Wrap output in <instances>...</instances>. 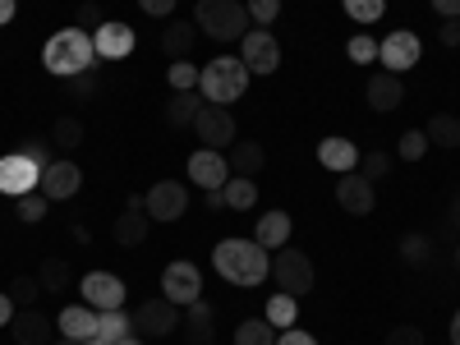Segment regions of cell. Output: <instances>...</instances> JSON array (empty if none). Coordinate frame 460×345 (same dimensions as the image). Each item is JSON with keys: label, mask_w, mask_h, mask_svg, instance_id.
<instances>
[{"label": "cell", "mask_w": 460, "mask_h": 345, "mask_svg": "<svg viewBox=\"0 0 460 345\" xmlns=\"http://www.w3.org/2000/svg\"><path fill=\"white\" fill-rule=\"evenodd\" d=\"M212 267L217 277L230 281V286H262L267 272H272V262H267V249L258 240H221L212 249Z\"/></svg>", "instance_id": "1"}, {"label": "cell", "mask_w": 460, "mask_h": 345, "mask_svg": "<svg viewBox=\"0 0 460 345\" xmlns=\"http://www.w3.org/2000/svg\"><path fill=\"white\" fill-rule=\"evenodd\" d=\"M42 65H47V74H56V79L88 74V69L97 65L93 32H84V28H60V32H51L47 47H42Z\"/></svg>", "instance_id": "2"}, {"label": "cell", "mask_w": 460, "mask_h": 345, "mask_svg": "<svg viewBox=\"0 0 460 345\" xmlns=\"http://www.w3.org/2000/svg\"><path fill=\"white\" fill-rule=\"evenodd\" d=\"M249 79H253V74L244 69L240 56H217V60H208L199 69V93L212 106H230V102H240L249 93Z\"/></svg>", "instance_id": "3"}, {"label": "cell", "mask_w": 460, "mask_h": 345, "mask_svg": "<svg viewBox=\"0 0 460 345\" xmlns=\"http://www.w3.org/2000/svg\"><path fill=\"white\" fill-rule=\"evenodd\" d=\"M194 23H199L203 37H212V42H240V37L253 28L244 0H199Z\"/></svg>", "instance_id": "4"}, {"label": "cell", "mask_w": 460, "mask_h": 345, "mask_svg": "<svg viewBox=\"0 0 460 345\" xmlns=\"http://www.w3.org/2000/svg\"><path fill=\"white\" fill-rule=\"evenodd\" d=\"M272 281H277L281 295L304 299V295L314 290L318 272H314V262H309V253H304V249H277V258H272Z\"/></svg>", "instance_id": "5"}, {"label": "cell", "mask_w": 460, "mask_h": 345, "mask_svg": "<svg viewBox=\"0 0 460 345\" xmlns=\"http://www.w3.org/2000/svg\"><path fill=\"white\" fill-rule=\"evenodd\" d=\"M419 56H424V42H419L414 28H396V32H387V37L377 42V60H382V69H387V74L414 69Z\"/></svg>", "instance_id": "6"}, {"label": "cell", "mask_w": 460, "mask_h": 345, "mask_svg": "<svg viewBox=\"0 0 460 345\" xmlns=\"http://www.w3.org/2000/svg\"><path fill=\"white\" fill-rule=\"evenodd\" d=\"M175 327H180V304H171L166 295L162 299H143L134 309V336H143V341H162Z\"/></svg>", "instance_id": "7"}, {"label": "cell", "mask_w": 460, "mask_h": 345, "mask_svg": "<svg viewBox=\"0 0 460 345\" xmlns=\"http://www.w3.org/2000/svg\"><path fill=\"white\" fill-rule=\"evenodd\" d=\"M240 60L249 74H277L281 69V42L267 28H249L240 37Z\"/></svg>", "instance_id": "8"}, {"label": "cell", "mask_w": 460, "mask_h": 345, "mask_svg": "<svg viewBox=\"0 0 460 345\" xmlns=\"http://www.w3.org/2000/svg\"><path fill=\"white\" fill-rule=\"evenodd\" d=\"M194 134H199L203 147L226 152L230 143H235V115H230V106H212V102H203V111L194 115Z\"/></svg>", "instance_id": "9"}, {"label": "cell", "mask_w": 460, "mask_h": 345, "mask_svg": "<svg viewBox=\"0 0 460 345\" xmlns=\"http://www.w3.org/2000/svg\"><path fill=\"white\" fill-rule=\"evenodd\" d=\"M143 212L152 217V221H180L184 212H189V189L180 184V180H157L143 194Z\"/></svg>", "instance_id": "10"}, {"label": "cell", "mask_w": 460, "mask_h": 345, "mask_svg": "<svg viewBox=\"0 0 460 345\" xmlns=\"http://www.w3.org/2000/svg\"><path fill=\"white\" fill-rule=\"evenodd\" d=\"M162 295L171 299V304H194V299H203V272L189 258H175V262H166V272H162Z\"/></svg>", "instance_id": "11"}, {"label": "cell", "mask_w": 460, "mask_h": 345, "mask_svg": "<svg viewBox=\"0 0 460 345\" xmlns=\"http://www.w3.org/2000/svg\"><path fill=\"white\" fill-rule=\"evenodd\" d=\"M37 184H42V166H32L23 152L0 157V194L23 199V194H37Z\"/></svg>", "instance_id": "12"}, {"label": "cell", "mask_w": 460, "mask_h": 345, "mask_svg": "<svg viewBox=\"0 0 460 345\" xmlns=\"http://www.w3.org/2000/svg\"><path fill=\"white\" fill-rule=\"evenodd\" d=\"M37 189H42V199H51V203H69L84 189V171L74 166L69 157H60V162H51L42 171V184H37Z\"/></svg>", "instance_id": "13"}, {"label": "cell", "mask_w": 460, "mask_h": 345, "mask_svg": "<svg viewBox=\"0 0 460 345\" xmlns=\"http://www.w3.org/2000/svg\"><path fill=\"white\" fill-rule=\"evenodd\" d=\"M79 290H84V304H93L97 314L125 309V281L111 277V272H88V277L79 281Z\"/></svg>", "instance_id": "14"}, {"label": "cell", "mask_w": 460, "mask_h": 345, "mask_svg": "<svg viewBox=\"0 0 460 345\" xmlns=\"http://www.w3.org/2000/svg\"><path fill=\"white\" fill-rule=\"evenodd\" d=\"M373 180H364L359 171H345L341 180H336V203H341V212H350V217H368L373 212Z\"/></svg>", "instance_id": "15"}, {"label": "cell", "mask_w": 460, "mask_h": 345, "mask_svg": "<svg viewBox=\"0 0 460 345\" xmlns=\"http://www.w3.org/2000/svg\"><path fill=\"white\" fill-rule=\"evenodd\" d=\"M93 47H97V60H125L134 47H138V37H134V28L129 23H102L97 32H93Z\"/></svg>", "instance_id": "16"}, {"label": "cell", "mask_w": 460, "mask_h": 345, "mask_svg": "<svg viewBox=\"0 0 460 345\" xmlns=\"http://www.w3.org/2000/svg\"><path fill=\"white\" fill-rule=\"evenodd\" d=\"M189 180H194L203 194L208 189H221L230 180V166H226V152H212V147H199L194 157H189Z\"/></svg>", "instance_id": "17"}, {"label": "cell", "mask_w": 460, "mask_h": 345, "mask_svg": "<svg viewBox=\"0 0 460 345\" xmlns=\"http://www.w3.org/2000/svg\"><path fill=\"white\" fill-rule=\"evenodd\" d=\"M147 226H152V217L143 212V194H129L120 221H115V244H125V249L143 244V240H147Z\"/></svg>", "instance_id": "18"}, {"label": "cell", "mask_w": 460, "mask_h": 345, "mask_svg": "<svg viewBox=\"0 0 460 345\" xmlns=\"http://www.w3.org/2000/svg\"><path fill=\"white\" fill-rule=\"evenodd\" d=\"M51 332H56V323H51L47 314H37V309H19L14 323H10L14 345H51V341H56Z\"/></svg>", "instance_id": "19"}, {"label": "cell", "mask_w": 460, "mask_h": 345, "mask_svg": "<svg viewBox=\"0 0 460 345\" xmlns=\"http://www.w3.org/2000/svg\"><path fill=\"white\" fill-rule=\"evenodd\" d=\"M56 332L65 336V341H88V336H97V309L93 304H65L60 309V318H56Z\"/></svg>", "instance_id": "20"}, {"label": "cell", "mask_w": 460, "mask_h": 345, "mask_svg": "<svg viewBox=\"0 0 460 345\" xmlns=\"http://www.w3.org/2000/svg\"><path fill=\"white\" fill-rule=\"evenodd\" d=\"M180 327H184V341H189V345H212V341H217V314H212V304H208V299H194V304L184 309Z\"/></svg>", "instance_id": "21"}, {"label": "cell", "mask_w": 460, "mask_h": 345, "mask_svg": "<svg viewBox=\"0 0 460 345\" xmlns=\"http://www.w3.org/2000/svg\"><path fill=\"white\" fill-rule=\"evenodd\" d=\"M368 106L373 111H382V115H387V111H396L401 102H405V84H401V74H387V69H377L373 74V79H368Z\"/></svg>", "instance_id": "22"}, {"label": "cell", "mask_w": 460, "mask_h": 345, "mask_svg": "<svg viewBox=\"0 0 460 345\" xmlns=\"http://www.w3.org/2000/svg\"><path fill=\"white\" fill-rule=\"evenodd\" d=\"M226 166H230V175H258L262 166H267V147L262 143H253V138H235L226 147Z\"/></svg>", "instance_id": "23"}, {"label": "cell", "mask_w": 460, "mask_h": 345, "mask_svg": "<svg viewBox=\"0 0 460 345\" xmlns=\"http://www.w3.org/2000/svg\"><path fill=\"white\" fill-rule=\"evenodd\" d=\"M318 162H323L332 175H345V171L359 166V147H355L350 138H341V134H336V138H323V143H318Z\"/></svg>", "instance_id": "24"}, {"label": "cell", "mask_w": 460, "mask_h": 345, "mask_svg": "<svg viewBox=\"0 0 460 345\" xmlns=\"http://www.w3.org/2000/svg\"><path fill=\"white\" fill-rule=\"evenodd\" d=\"M199 111H203L199 88H194V93H171L166 106H162V120H166L171 129H184V125H194V115H199Z\"/></svg>", "instance_id": "25"}, {"label": "cell", "mask_w": 460, "mask_h": 345, "mask_svg": "<svg viewBox=\"0 0 460 345\" xmlns=\"http://www.w3.org/2000/svg\"><path fill=\"white\" fill-rule=\"evenodd\" d=\"M253 240H258L262 249H286V240H290V217H286V212H262L258 226H253Z\"/></svg>", "instance_id": "26"}, {"label": "cell", "mask_w": 460, "mask_h": 345, "mask_svg": "<svg viewBox=\"0 0 460 345\" xmlns=\"http://www.w3.org/2000/svg\"><path fill=\"white\" fill-rule=\"evenodd\" d=\"M194 37H199V28H194V23L175 19V23H166V28H162V51H166L171 60H184L189 51H194Z\"/></svg>", "instance_id": "27"}, {"label": "cell", "mask_w": 460, "mask_h": 345, "mask_svg": "<svg viewBox=\"0 0 460 345\" xmlns=\"http://www.w3.org/2000/svg\"><path fill=\"white\" fill-rule=\"evenodd\" d=\"M37 281H42L47 295H65L69 286H79L74 281V267L65 258H42V267H37Z\"/></svg>", "instance_id": "28"}, {"label": "cell", "mask_w": 460, "mask_h": 345, "mask_svg": "<svg viewBox=\"0 0 460 345\" xmlns=\"http://www.w3.org/2000/svg\"><path fill=\"white\" fill-rule=\"evenodd\" d=\"M424 134H429V143L433 147H447V152H456L460 147V115H433V120L424 125Z\"/></svg>", "instance_id": "29"}, {"label": "cell", "mask_w": 460, "mask_h": 345, "mask_svg": "<svg viewBox=\"0 0 460 345\" xmlns=\"http://www.w3.org/2000/svg\"><path fill=\"white\" fill-rule=\"evenodd\" d=\"M51 147H60V152H74V147H84V120L79 115H60V120L51 125Z\"/></svg>", "instance_id": "30"}, {"label": "cell", "mask_w": 460, "mask_h": 345, "mask_svg": "<svg viewBox=\"0 0 460 345\" xmlns=\"http://www.w3.org/2000/svg\"><path fill=\"white\" fill-rule=\"evenodd\" d=\"M221 194H226V208L244 212V208H253V203H258V184H253L249 175H230V180L221 184Z\"/></svg>", "instance_id": "31"}, {"label": "cell", "mask_w": 460, "mask_h": 345, "mask_svg": "<svg viewBox=\"0 0 460 345\" xmlns=\"http://www.w3.org/2000/svg\"><path fill=\"white\" fill-rule=\"evenodd\" d=\"M134 332V314H125V309H106V314H97V336L106 341V345H115L120 336H129Z\"/></svg>", "instance_id": "32"}, {"label": "cell", "mask_w": 460, "mask_h": 345, "mask_svg": "<svg viewBox=\"0 0 460 345\" xmlns=\"http://www.w3.org/2000/svg\"><path fill=\"white\" fill-rule=\"evenodd\" d=\"M295 314H299V299H295V295H281V290H277L272 299H267V314H262V318L272 323L277 332H286V327L295 323Z\"/></svg>", "instance_id": "33"}, {"label": "cell", "mask_w": 460, "mask_h": 345, "mask_svg": "<svg viewBox=\"0 0 460 345\" xmlns=\"http://www.w3.org/2000/svg\"><path fill=\"white\" fill-rule=\"evenodd\" d=\"M235 345H277V327L267 318H249L235 327Z\"/></svg>", "instance_id": "34"}, {"label": "cell", "mask_w": 460, "mask_h": 345, "mask_svg": "<svg viewBox=\"0 0 460 345\" xmlns=\"http://www.w3.org/2000/svg\"><path fill=\"white\" fill-rule=\"evenodd\" d=\"M5 295L14 299V309H37V299H42V281H37V277H14Z\"/></svg>", "instance_id": "35"}, {"label": "cell", "mask_w": 460, "mask_h": 345, "mask_svg": "<svg viewBox=\"0 0 460 345\" xmlns=\"http://www.w3.org/2000/svg\"><path fill=\"white\" fill-rule=\"evenodd\" d=\"M341 5H345V19L350 23H377L387 14V0H341Z\"/></svg>", "instance_id": "36"}, {"label": "cell", "mask_w": 460, "mask_h": 345, "mask_svg": "<svg viewBox=\"0 0 460 345\" xmlns=\"http://www.w3.org/2000/svg\"><path fill=\"white\" fill-rule=\"evenodd\" d=\"M364 180H382L392 171V152H382V147H368V152H359V166H355Z\"/></svg>", "instance_id": "37"}, {"label": "cell", "mask_w": 460, "mask_h": 345, "mask_svg": "<svg viewBox=\"0 0 460 345\" xmlns=\"http://www.w3.org/2000/svg\"><path fill=\"white\" fill-rule=\"evenodd\" d=\"M166 84H171V93H194L199 88V69H194V60H175L171 65V74H166Z\"/></svg>", "instance_id": "38"}, {"label": "cell", "mask_w": 460, "mask_h": 345, "mask_svg": "<svg viewBox=\"0 0 460 345\" xmlns=\"http://www.w3.org/2000/svg\"><path fill=\"white\" fill-rule=\"evenodd\" d=\"M429 258H433V240H429V235H405V240H401V262L424 267Z\"/></svg>", "instance_id": "39"}, {"label": "cell", "mask_w": 460, "mask_h": 345, "mask_svg": "<svg viewBox=\"0 0 460 345\" xmlns=\"http://www.w3.org/2000/svg\"><path fill=\"white\" fill-rule=\"evenodd\" d=\"M19 152H23V157H28L32 166H42V171L56 162V157H51V138H42V134H28V138L19 143Z\"/></svg>", "instance_id": "40"}, {"label": "cell", "mask_w": 460, "mask_h": 345, "mask_svg": "<svg viewBox=\"0 0 460 345\" xmlns=\"http://www.w3.org/2000/svg\"><path fill=\"white\" fill-rule=\"evenodd\" d=\"M244 10H249L253 28H272L281 19V0H244Z\"/></svg>", "instance_id": "41"}, {"label": "cell", "mask_w": 460, "mask_h": 345, "mask_svg": "<svg viewBox=\"0 0 460 345\" xmlns=\"http://www.w3.org/2000/svg\"><path fill=\"white\" fill-rule=\"evenodd\" d=\"M429 147H433V143H429V134H424V129H405V134H401V143H396V152H401L405 162H419Z\"/></svg>", "instance_id": "42"}, {"label": "cell", "mask_w": 460, "mask_h": 345, "mask_svg": "<svg viewBox=\"0 0 460 345\" xmlns=\"http://www.w3.org/2000/svg\"><path fill=\"white\" fill-rule=\"evenodd\" d=\"M97 74L88 69V74H74V79H65V93L74 97V102H88V97H97Z\"/></svg>", "instance_id": "43"}, {"label": "cell", "mask_w": 460, "mask_h": 345, "mask_svg": "<svg viewBox=\"0 0 460 345\" xmlns=\"http://www.w3.org/2000/svg\"><path fill=\"white\" fill-rule=\"evenodd\" d=\"M345 56L359 60V65H368V60H377V42H373L368 32H355L350 42H345Z\"/></svg>", "instance_id": "44"}, {"label": "cell", "mask_w": 460, "mask_h": 345, "mask_svg": "<svg viewBox=\"0 0 460 345\" xmlns=\"http://www.w3.org/2000/svg\"><path fill=\"white\" fill-rule=\"evenodd\" d=\"M106 23V10L97 5V0H84L79 5V14H74V28H84V32H97Z\"/></svg>", "instance_id": "45"}, {"label": "cell", "mask_w": 460, "mask_h": 345, "mask_svg": "<svg viewBox=\"0 0 460 345\" xmlns=\"http://www.w3.org/2000/svg\"><path fill=\"white\" fill-rule=\"evenodd\" d=\"M14 203H19V221H23V226H37V221L47 217V199H37V194H23V199H14Z\"/></svg>", "instance_id": "46"}, {"label": "cell", "mask_w": 460, "mask_h": 345, "mask_svg": "<svg viewBox=\"0 0 460 345\" xmlns=\"http://www.w3.org/2000/svg\"><path fill=\"white\" fill-rule=\"evenodd\" d=\"M382 345H424V332H419L414 323H401V327L387 332V341H382Z\"/></svg>", "instance_id": "47"}, {"label": "cell", "mask_w": 460, "mask_h": 345, "mask_svg": "<svg viewBox=\"0 0 460 345\" xmlns=\"http://www.w3.org/2000/svg\"><path fill=\"white\" fill-rule=\"evenodd\" d=\"M138 10L152 14V19H171L175 14V0H138Z\"/></svg>", "instance_id": "48"}, {"label": "cell", "mask_w": 460, "mask_h": 345, "mask_svg": "<svg viewBox=\"0 0 460 345\" xmlns=\"http://www.w3.org/2000/svg\"><path fill=\"white\" fill-rule=\"evenodd\" d=\"M438 42L451 51V47H460V19H442V28H438Z\"/></svg>", "instance_id": "49"}, {"label": "cell", "mask_w": 460, "mask_h": 345, "mask_svg": "<svg viewBox=\"0 0 460 345\" xmlns=\"http://www.w3.org/2000/svg\"><path fill=\"white\" fill-rule=\"evenodd\" d=\"M277 345H318L309 332H299V327H286L281 336H277Z\"/></svg>", "instance_id": "50"}, {"label": "cell", "mask_w": 460, "mask_h": 345, "mask_svg": "<svg viewBox=\"0 0 460 345\" xmlns=\"http://www.w3.org/2000/svg\"><path fill=\"white\" fill-rule=\"evenodd\" d=\"M14 314H19V309H14V299H10L5 290H0V327H10V323H14Z\"/></svg>", "instance_id": "51"}, {"label": "cell", "mask_w": 460, "mask_h": 345, "mask_svg": "<svg viewBox=\"0 0 460 345\" xmlns=\"http://www.w3.org/2000/svg\"><path fill=\"white\" fill-rule=\"evenodd\" d=\"M433 10H438L442 19H460V0H433Z\"/></svg>", "instance_id": "52"}, {"label": "cell", "mask_w": 460, "mask_h": 345, "mask_svg": "<svg viewBox=\"0 0 460 345\" xmlns=\"http://www.w3.org/2000/svg\"><path fill=\"white\" fill-rule=\"evenodd\" d=\"M14 10H19V0H0V28L14 19Z\"/></svg>", "instance_id": "53"}, {"label": "cell", "mask_w": 460, "mask_h": 345, "mask_svg": "<svg viewBox=\"0 0 460 345\" xmlns=\"http://www.w3.org/2000/svg\"><path fill=\"white\" fill-rule=\"evenodd\" d=\"M203 203L217 212V208H226V194H221V189H208V194H203Z\"/></svg>", "instance_id": "54"}, {"label": "cell", "mask_w": 460, "mask_h": 345, "mask_svg": "<svg viewBox=\"0 0 460 345\" xmlns=\"http://www.w3.org/2000/svg\"><path fill=\"white\" fill-rule=\"evenodd\" d=\"M447 221H451V230H460V194L451 199V208H447Z\"/></svg>", "instance_id": "55"}, {"label": "cell", "mask_w": 460, "mask_h": 345, "mask_svg": "<svg viewBox=\"0 0 460 345\" xmlns=\"http://www.w3.org/2000/svg\"><path fill=\"white\" fill-rule=\"evenodd\" d=\"M451 345H460V309L451 314Z\"/></svg>", "instance_id": "56"}, {"label": "cell", "mask_w": 460, "mask_h": 345, "mask_svg": "<svg viewBox=\"0 0 460 345\" xmlns=\"http://www.w3.org/2000/svg\"><path fill=\"white\" fill-rule=\"evenodd\" d=\"M115 345H147V341H143V336H134V332H129V336H120V341H115Z\"/></svg>", "instance_id": "57"}, {"label": "cell", "mask_w": 460, "mask_h": 345, "mask_svg": "<svg viewBox=\"0 0 460 345\" xmlns=\"http://www.w3.org/2000/svg\"><path fill=\"white\" fill-rule=\"evenodd\" d=\"M451 262H456V272H460V244H456V249H451Z\"/></svg>", "instance_id": "58"}, {"label": "cell", "mask_w": 460, "mask_h": 345, "mask_svg": "<svg viewBox=\"0 0 460 345\" xmlns=\"http://www.w3.org/2000/svg\"><path fill=\"white\" fill-rule=\"evenodd\" d=\"M79 345H106V341H102V336H88V341H79Z\"/></svg>", "instance_id": "59"}, {"label": "cell", "mask_w": 460, "mask_h": 345, "mask_svg": "<svg viewBox=\"0 0 460 345\" xmlns=\"http://www.w3.org/2000/svg\"><path fill=\"white\" fill-rule=\"evenodd\" d=\"M51 345H74V341H65V336H60V341H51Z\"/></svg>", "instance_id": "60"}]
</instances>
